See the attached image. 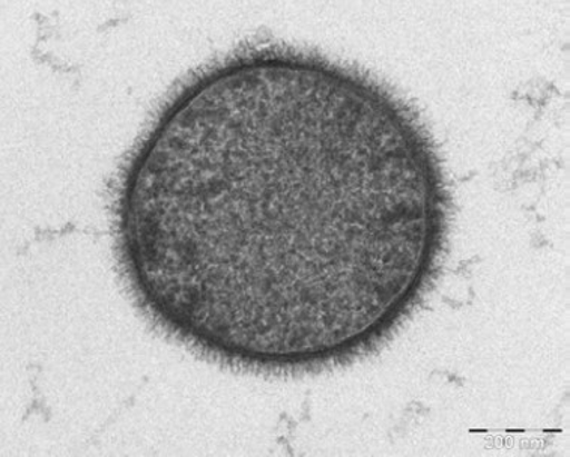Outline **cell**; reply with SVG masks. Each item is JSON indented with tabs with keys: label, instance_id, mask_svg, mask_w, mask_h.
<instances>
[{
	"label": "cell",
	"instance_id": "cell-1",
	"mask_svg": "<svg viewBox=\"0 0 570 457\" xmlns=\"http://www.w3.org/2000/svg\"><path fill=\"white\" fill-rule=\"evenodd\" d=\"M110 212L119 276L156 330L218 365L295 374L404 326L439 277L450 191L392 87L253 42L167 93Z\"/></svg>",
	"mask_w": 570,
	"mask_h": 457
}]
</instances>
